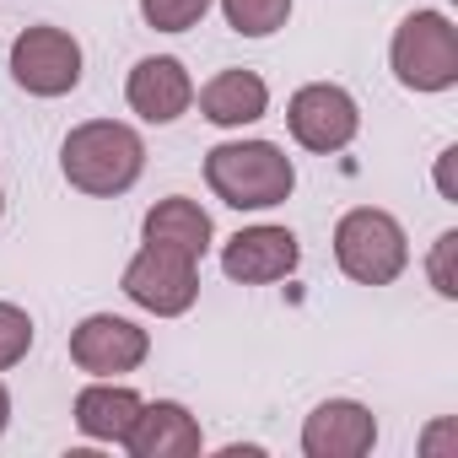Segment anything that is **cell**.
<instances>
[{
  "label": "cell",
  "mask_w": 458,
  "mask_h": 458,
  "mask_svg": "<svg viewBox=\"0 0 458 458\" xmlns=\"http://www.w3.org/2000/svg\"><path fill=\"white\" fill-rule=\"evenodd\" d=\"M194 98L216 130H243V124H259L270 114V87L254 71H216Z\"/></svg>",
  "instance_id": "4fadbf2b"
},
{
  "label": "cell",
  "mask_w": 458,
  "mask_h": 458,
  "mask_svg": "<svg viewBox=\"0 0 458 458\" xmlns=\"http://www.w3.org/2000/svg\"><path fill=\"white\" fill-rule=\"evenodd\" d=\"M119 286H124V297L135 308H146L157 318H183L199 302V259L157 249V243H140V254L124 265Z\"/></svg>",
  "instance_id": "5b68a950"
},
{
  "label": "cell",
  "mask_w": 458,
  "mask_h": 458,
  "mask_svg": "<svg viewBox=\"0 0 458 458\" xmlns=\"http://www.w3.org/2000/svg\"><path fill=\"white\" fill-rule=\"evenodd\" d=\"M140 404H146V399H140L135 388H124V383H114V377H98V383H87V388L76 394V431H81L87 442H119V447H124V437H130Z\"/></svg>",
  "instance_id": "9a60e30c"
},
{
  "label": "cell",
  "mask_w": 458,
  "mask_h": 458,
  "mask_svg": "<svg viewBox=\"0 0 458 458\" xmlns=\"http://www.w3.org/2000/svg\"><path fill=\"white\" fill-rule=\"evenodd\" d=\"M210 6H216V0H140V17L157 33H189V28L205 22Z\"/></svg>",
  "instance_id": "e0dca14e"
},
{
  "label": "cell",
  "mask_w": 458,
  "mask_h": 458,
  "mask_svg": "<svg viewBox=\"0 0 458 458\" xmlns=\"http://www.w3.org/2000/svg\"><path fill=\"white\" fill-rule=\"evenodd\" d=\"M124 103H130V114H140L146 124H173V119H183V114L194 108V81H189L183 60L151 55V60H140V65L130 71Z\"/></svg>",
  "instance_id": "8fae6325"
},
{
  "label": "cell",
  "mask_w": 458,
  "mask_h": 458,
  "mask_svg": "<svg viewBox=\"0 0 458 458\" xmlns=\"http://www.w3.org/2000/svg\"><path fill=\"white\" fill-rule=\"evenodd\" d=\"M302 265V243L292 226H243V233L226 238L221 249V270L226 281H238V286H276L286 276H297Z\"/></svg>",
  "instance_id": "9c48e42d"
},
{
  "label": "cell",
  "mask_w": 458,
  "mask_h": 458,
  "mask_svg": "<svg viewBox=\"0 0 458 458\" xmlns=\"http://www.w3.org/2000/svg\"><path fill=\"white\" fill-rule=\"evenodd\" d=\"M12 81L28 98H65L81 87V44L65 28H22L12 44Z\"/></svg>",
  "instance_id": "8992f818"
},
{
  "label": "cell",
  "mask_w": 458,
  "mask_h": 458,
  "mask_svg": "<svg viewBox=\"0 0 458 458\" xmlns=\"http://www.w3.org/2000/svg\"><path fill=\"white\" fill-rule=\"evenodd\" d=\"M33 351V318L17 302H0V372H12Z\"/></svg>",
  "instance_id": "ac0fdd59"
},
{
  "label": "cell",
  "mask_w": 458,
  "mask_h": 458,
  "mask_svg": "<svg viewBox=\"0 0 458 458\" xmlns=\"http://www.w3.org/2000/svg\"><path fill=\"white\" fill-rule=\"evenodd\" d=\"M221 17L238 38H270L292 22V0H221Z\"/></svg>",
  "instance_id": "2e32d148"
},
{
  "label": "cell",
  "mask_w": 458,
  "mask_h": 458,
  "mask_svg": "<svg viewBox=\"0 0 458 458\" xmlns=\"http://www.w3.org/2000/svg\"><path fill=\"white\" fill-rule=\"evenodd\" d=\"M60 173L71 189H81L92 199H119L146 173V140H140V130H130L119 119H87L65 135Z\"/></svg>",
  "instance_id": "6da1fadb"
},
{
  "label": "cell",
  "mask_w": 458,
  "mask_h": 458,
  "mask_svg": "<svg viewBox=\"0 0 458 458\" xmlns=\"http://www.w3.org/2000/svg\"><path fill=\"white\" fill-rule=\"evenodd\" d=\"M372 447H377V415L361 399H324L302 420L308 458H367Z\"/></svg>",
  "instance_id": "30bf717a"
},
{
  "label": "cell",
  "mask_w": 458,
  "mask_h": 458,
  "mask_svg": "<svg viewBox=\"0 0 458 458\" xmlns=\"http://www.w3.org/2000/svg\"><path fill=\"white\" fill-rule=\"evenodd\" d=\"M335 265L356 286H394L410 270V238L399 216L377 205H356L335 221Z\"/></svg>",
  "instance_id": "3957f363"
},
{
  "label": "cell",
  "mask_w": 458,
  "mask_h": 458,
  "mask_svg": "<svg viewBox=\"0 0 458 458\" xmlns=\"http://www.w3.org/2000/svg\"><path fill=\"white\" fill-rule=\"evenodd\" d=\"M6 426H12V388L0 383V437H6Z\"/></svg>",
  "instance_id": "44dd1931"
},
{
  "label": "cell",
  "mask_w": 458,
  "mask_h": 458,
  "mask_svg": "<svg viewBox=\"0 0 458 458\" xmlns=\"http://www.w3.org/2000/svg\"><path fill=\"white\" fill-rule=\"evenodd\" d=\"M146 356H151V335L135 318L92 313L71 329V361L87 377H124V372L146 367Z\"/></svg>",
  "instance_id": "ba28073f"
},
{
  "label": "cell",
  "mask_w": 458,
  "mask_h": 458,
  "mask_svg": "<svg viewBox=\"0 0 458 458\" xmlns=\"http://www.w3.org/2000/svg\"><path fill=\"white\" fill-rule=\"evenodd\" d=\"M453 162H458V146H447V151L437 157V189H442V199H458V189H453Z\"/></svg>",
  "instance_id": "ffe728a7"
},
{
  "label": "cell",
  "mask_w": 458,
  "mask_h": 458,
  "mask_svg": "<svg viewBox=\"0 0 458 458\" xmlns=\"http://www.w3.org/2000/svg\"><path fill=\"white\" fill-rule=\"evenodd\" d=\"M453 254H458V233H442L431 259H426V276L437 286V297H458V276H453Z\"/></svg>",
  "instance_id": "d6986e66"
},
{
  "label": "cell",
  "mask_w": 458,
  "mask_h": 458,
  "mask_svg": "<svg viewBox=\"0 0 458 458\" xmlns=\"http://www.w3.org/2000/svg\"><path fill=\"white\" fill-rule=\"evenodd\" d=\"M286 130H292V140H297L302 151L335 157V151H345V146L356 140L361 108H356V98H351L345 87H335V81H308V87H297L292 103H286Z\"/></svg>",
  "instance_id": "52a82bcc"
},
{
  "label": "cell",
  "mask_w": 458,
  "mask_h": 458,
  "mask_svg": "<svg viewBox=\"0 0 458 458\" xmlns=\"http://www.w3.org/2000/svg\"><path fill=\"white\" fill-rule=\"evenodd\" d=\"M199 447H205V431L189 415V404H178V399L140 404V415H135V426L124 437L130 458H194Z\"/></svg>",
  "instance_id": "7c38bea8"
},
{
  "label": "cell",
  "mask_w": 458,
  "mask_h": 458,
  "mask_svg": "<svg viewBox=\"0 0 458 458\" xmlns=\"http://www.w3.org/2000/svg\"><path fill=\"white\" fill-rule=\"evenodd\" d=\"M205 183L233 210H276L297 189V167L276 140H221L205 151Z\"/></svg>",
  "instance_id": "7a4b0ae2"
},
{
  "label": "cell",
  "mask_w": 458,
  "mask_h": 458,
  "mask_svg": "<svg viewBox=\"0 0 458 458\" xmlns=\"http://www.w3.org/2000/svg\"><path fill=\"white\" fill-rule=\"evenodd\" d=\"M210 238H216V226H210L205 205L189 199V194L157 199L140 221V243H157V249H173V254H189V259H205Z\"/></svg>",
  "instance_id": "5bb4252c"
},
{
  "label": "cell",
  "mask_w": 458,
  "mask_h": 458,
  "mask_svg": "<svg viewBox=\"0 0 458 458\" xmlns=\"http://www.w3.org/2000/svg\"><path fill=\"white\" fill-rule=\"evenodd\" d=\"M0 216H6V189H0Z\"/></svg>",
  "instance_id": "7402d4cb"
},
{
  "label": "cell",
  "mask_w": 458,
  "mask_h": 458,
  "mask_svg": "<svg viewBox=\"0 0 458 458\" xmlns=\"http://www.w3.org/2000/svg\"><path fill=\"white\" fill-rule=\"evenodd\" d=\"M388 65L404 92H447L458 87V28L447 12H410L394 28Z\"/></svg>",
  "instance_id": "277c9868"
}]
</instances>
